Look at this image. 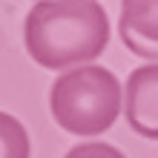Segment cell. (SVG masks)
Listing matches in <instances>:
<instances>
[{
  "instance_id": "obj_1",
  "label": "cell",
  "mask_w": 158,
  "mask_h": 158,
  "mask_svg": "<svg viewBox=\"0 0 158 158\" xmlns=\"http://www.w3.org/2000/svg\"><path fill=\"white\" fill-rule=\"evenodd\" d=\"M23 38L40 66H81L106 49L109 17L95 0H38L26 15Z\"/></svg>"
},
{
  "instance_id": "obj_2",
  "label": "cell",
  "mask_w": 158,
  "mask_h": 158,
  "mask_svg": "<svg viewBox=\"0 0 158 158\" xmlns=\"http://www.w3.org/2000/svg\"><path fill=\"white\" fill-rule=\"evenodd\" d=\"M124 104L118 78L104 66H78L55 78L49 109L60 129L72 135H98L115 124Z\"/></svg>"
},
{
  "instance_id": "obj_3",
  "label": "cell",
  "mask_w": 158,
  "mask_h": 158,
  "mask_svg": "<svg viewBox=\"0 0 158 158\" xmlns=\"http://www.w3.org/2000/svg\"><path fill=\"white\" fill-rule=\"evenodd\" d=\"M124 115L132 132L158 141V63L129 72L124 89Z\"/></svg>"
},
{
  "instance_id": "obj_4",
  "label": "cell",
  "mask_w": 158,
  "mask_h": 158,
  "mask_svg": "<svg viewBox=\"0 0 158 158\" xmlns=\"http://www.w3.org/2000/svg\"><path fill=\"white\" fill-rule=\"evenodd\" d=\"M121 40L147 60H158V0H121Z\"/></svg>"
},
{
  "instance_id": "obj_5",
  "label": "cell",
  "mask_w": 158,
  "mask_h": 158,
  "mask_svg": "<svg viewBox=\"0 0 158 158\" xmlns=\"http://www.w3.org/2000/svg\"><path fill=\"white\" fill-rule=\"evenodd\" d=\"M0 158H32L29 132L9 112H0Z\"/></svg>"
},
{
  "instance_id": "obj_6",
  "label": "cell",
  "mask_w": 158,
  "mask_h": 158,
  "mask_svg": "<svg viewBox=\"0 0 158 158\" xmlns=\"http://www.w3.org/2000/svg\"><path fill=\"white\" fill-rule=\"evenodd\" d=\"M63 158H127L124 152L112 144H101V141H89V144H78L63 155Z\"/></svg>"
}]
</instances>
